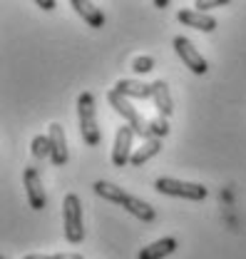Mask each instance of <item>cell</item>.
I'll return each instance as SVG.
<instances>
[{
	"label": "cell",
	"instance_id": "5b68a950",
	"mask_svg": "<svg viewBox=\"0 0 246 259\" xmlns=\"http://www.w3.org/2000/svg\"><path fill=\"white\" fill-rule=\"evenodd\" d=\"M174 50H177L179 60L186 65V70H191L194 75H207V70H209L207 58L194 48L191 40H186V35H177L174 37Z\"/></svg>",
	"mask_w": 246,
	"mask_h": 259
},
{
	"label": "cell",
	"instance_id": "277c9868",
	"mask_svg": "<svg viewBox=\"0 0 246 259\" xmlns=\"http://www.w3.org/2000/svg\"><path fill=\"white\" fill-rule=\"evenodd\" d=\"M157 192L169 194V197H182V199H191V202H202L207 199V187L199 182H184V180H174V177H159L154 182Z\"/></svg>",
	"mask_w": 246,
	"mask_h": 259
},
{
	"label": "cell",
	"instance_id": "2e32d148",
	"mask_svg": "<svg viewBox=\"0 0 246 259\" xmlns=\"http://www.w3.org/2000/svg\"><path fill=\"white\" fill-rule=\"evenodd\" d=\"M159 150H162V140H147V142H144V145H142L134 155H132V160H129V162H132L134 167H142L147 160H152Z\"/></svg>",
	"mask_w": 246,
	"mask_h": 259
},
{
	"label": "cell",
	"instance_id": "ac0fdd59",
	"mask_svg": "<svg viewBox=\"0 0 246 259\" xmlns=\"http://www.w3.org/2000/svg\"><path fill=\"white\" fill-rule=\"evenodd\" d=\"M169 135V120L167 117H154L150 120V140H162Z\"/></svg>",
	"mask_w": 246,
	"mask_h": 259
},
{
	"label": "cell",
	"instance_id": "e0dca14e",
	"mask_svg": "<svg viewBox=\"0 0 246 259\" xmlns=\"http://www.w3.org/2000/svg\"><path fill=\"white\" fill-rule=\"evenodd\" d=\"M30 152H32L35 160H45V157H50V137H47V135H35V137H32Z\"/></svg>",
	"mask_w": 246,
	"mask_h": 259
},
{
	"label": "cell",
	"instance_id": "30bf717a",
	"mask_svg": "<svg viewBox=\"0 0 246 259\" xmlns=\"http://www.w3.org/2000/svg\"><path fill=\"white\" fill-rule=\"evenodd\" d=\"M152 102L159 112V117H167L174 112V102H172V93H169V85L167 80H154L152 82Z\"/></svg>",
	"mask_w": 246,
	"mask_h": 259
},
{
	"label": "cell",
	"instance_id": "d4e9b609",
	"mask_svg": "<svg viewBox=\"0 0 246 259\" xmlns=\"http://www.w3.org/2000/svg\"><path fill=\"white\" fill-rule=\"evenodd\" d=\"M3 259H5V257H3Z\"/></svg>",
	"mask_w": 246,
	"mask_h": 259
},
{
	"label": "cell",
	"instance_id": "5bb4252c",
	"mask_svg": "<svg viewBox=\"0 0 246 259\" xmlns=\"http://www.w3.org/2000/svg\"><path fill=\"white\" fill-rule=\"evenodd\" d=\"M122 207L132 214V217H137V220H142V222H152L154 220V207L150 202L134 197V194H127V199H124Z\"/></svg>",
	"mask_w": 246,
	"mask_h": 259
},
{
	"label": "cell",
	"instance_id": "4fadbf2b",
	"mask_svg": "<svg viewBox=\"0 0 246 259\" xmlns=\"http://www.w3.org/2000/svg\"><path fill=\"white\" fill-rule=\"evenodd\" d=\"M70 5L77 10V15H80L87 25H92V28H102V25H105V13L97 10V5L87 3V0H72Z\"/></svg>",
	"mask_w": 246,
	"mask_h": 259
},
{
	"label": "cell",
	"instance_id": "7a4b0ae2",
	"mask_svg": "<svg viewBox=\"0 0 246 259\" xmlns=\"http://www.w3.org/2000/svg\"><path fill=\"white\" fill-rule=\"evenodd\" d=\"M107 102L112 105V110H115L120 117H124V120H127V125L134 130V132H137L144 142L150 140V120H144V117H142V112H139V110H137V107H134V105L127 100V97L120 95L117 90H110V93H107Z\"/></svg>",
	"mask_w": 246,
	"mask_h": 259
},
{
	"label": "cell",
	"instance_id": "ba28073f",
	"mask_svg": "<svg viewBox=\"0 0 246 259\" xmlns=\"http://www.w3.org/2000/svg\"><path fill=\"white\" fill-rule=\"evenodd\" d=\"M47 137H50V162L60 167V164L67 162V137H65L62 125L53 122L50 130H47Z\"/></svg>",
	"mask_w": 246,
	"mask_h": 259
},
{
	"label": "cell",
	"instance_id": "9a60e30c",
	"mask_svg": "<svg viewBox=\"0 0 246 259\" xmlns=\"http://www.w3.org/2000/svg\"><path fill=\"white\" fill-rule=\"evenodd\" d=\"M94 192L100 194L102 199L112 202V204H124V199H127V192H124L122 187H117V185H112L107 180H97L94 182Z\"/></svg>",
	"mask_w": 246,
	"mask_h": 259
},
{
	"label": "cell",
	"instance_id": "8992f818",
	"mask_svg": "<svg viewBox=\"0 0 246 259\" xmlns=\"http://www.w3.org/2000/svg\"><path fill=\"white\" fill-rule=\"evenodd\" d=\"M134 130L129 127V125H122V127L117 130V135H115V147H112V164L115 167H124L127 162L132 160V140H134Z\"/></svg>",
	"mask_w": 246,
	"mask_h": 259
},
{
	"label": "cell",
	"instance_id": "6da1fadb",
	"mask_svg": "<svg viewBox=\"0 0 246 259\" xmlns=\"http://www.w3.org/2000/svg\"><path fill=\"white\" fill-rule=\"evenodd\" d=\"M62 225H65V239L70 244H80L85 239V214L77 194H67L62 199Z\"/></svg>",
	"mask_w": 246,
	"mask_h": 259
},
{
	"label": "cell",
	"instance_id": "8fae6325",
	"mask_svg": "<svg viewBox=\"0 0 246 259\" xmlns=\"http://www.w3.org/2000/svg\"><path fill=\"white\" fill-rule=\"evenodd\" d=\"M115 90L124 95L127 100L132 97V100H152V82H142V80H132V77H127V80H120L117 85H115Z\"/></svg>",
	"mask_w": 246,
	"mask_h": 259
},
{
	"label": "cell",
	"instance_id": "44dd1931",
	"mask_svg": "<svg viewBox=\"0 0 246 259\" xmlns=\"http://www.w3.org/2000/svg\"><path fill=\"white\" fill-rule=\"evenodd\" d=\"M55 259H82V254H77V252H60V254H55Z\"/></svg>",
	"mask_w": 246,
	"mask_h": 259
},
{
	"label": "cell",
	"instance_id": "d6986e66",
	"mask_svg": "<svg viewBox=\"0 0 246 259\" xmlns=\"http://www.w3.org/2000/svg\"><path fill=\"white\" fill-rule=\"evenodd\" d=\"M132 70H134L137 75H147V72H152L154 70V58L152 55H139V58H134V60H132Z\"/></svg>",
	"mask_w": 246,
	"mask_h": 259
},
{
	"label": "cell",
	"instance_id": "52a82bcc",
	"mask_svg": "<svg viewBox=\"0 0 246 259\" xmlns=\"http://www.w3.org/2000/svg\"><path fill=\"white\" fill-rule=\"evenodd\" d=\"M23 182H25V190H28V202H30L32 209H45L47 204V192L42 187V180H40V172L35 167H28L23 172Z\"/></svg>",
	"mask_w": 246,
	"mask_h": 259
},
{
	"label": "cell",
	"instance_id": "7c38bea8",
	"mask_svg": "<svg viewBox=\"0 0 246 259\" xmlns=\"http://www.w3.org/2000/svg\"><path fill=\"white\" fill-rule=\"evenodd\" d=\"M174 249H177V239L174 237H164V239H157L152 244H147L144 249H139V259H164L169 257Z\"/></svg>",
	"mask_w": 246,
	"mask_h": 259
},
{
	"label": "cell",
	"instance_id": "3957f363",
	"mask_svg": "<svg viewBox=\"0 0 246 259\" xmlns=\"http://www.w3.org/2000/svg\"><path fill=\"white\" fill-rule=\"evenodd\" d=\"M77 115H80V132L87 147L100 145V127H97V115H94V95L82 93L77 97Z\"/></svg>",
	"mask_w": 246,
	"mask_h": 259
},
{
	"label": "cell",
	"instance_id": "603a6c76",
	"mask_svg": "<svg viewBox=\"0 0 246 259\" xmlns=\"http://www.w3.org/2000/svg\"><path fill=\"white\" fill-rule=\"evenodd\" d=\"M23 259H55V254H28Z\"/></svg>",
	"mask_w": 246,
	"mask_h": 259
},
{
	"label": "cell",
	"instance_id": "9c48e42d",
	"mask_svg": "<svg viewBox=\"0 0 246 259\" xmlns=\"http://www.w3.org/2000/svg\"><path fill=\"white\" fill-rule=\"evenodd\" d=\"M177 20L186 25V28H194V30L202 32H212L216 30V18H212L209 13H199V10H179L177 13Z\"/></svg>",
	"mask_w": 246,
	"mask_h": 259
},
{
	"label": "cell",
	"instance_id": "ffe728a7",
	"mask_svg": "<svg viewBox=\"0 0 246 259\" xmlns=\"http://www.w3.org/2000/svg\"><path fill=\"white\" fill-rule=\"evenodd\" d=\"M224 5H229V0H196V3H194V8H196L199 13L212 10V8H224Z\"/></svg>",
	"mask_w": 246,
	"mask_h": 259
},
{
	"label": "cell",
	"instance_id": "cb8c5ba5",
	"mask_svg": "<svg viewBox=\"0 0 246 259\" xmlns=\"http://www.w3.org/2000/svg\"><path fill=\"white\" fill-rule=\"evenodd\" d=\"M154 5H157V8H167V5H169V0H157Z\"/></svg>",
	"mask_w": 246,
	"mask_h": 259
},
{
	"label": "cell",
	"instance_id": "7402d4cb",
	"mask_svg": "<svg viewBox=\"0 0 246 259\" xmlns=\"http://www.w3.org/2000/svg\"><path fill=\"white\" fill-rule=\"evenodd\" d=\"M37 5L45 8V10H53V8H55V0H37Z\"/></svg>",
	"mask_w": 246,
	"mask_h": 259
}]
</instances>
